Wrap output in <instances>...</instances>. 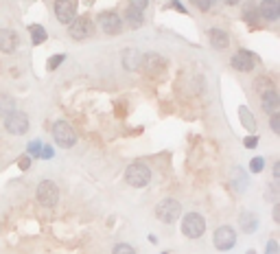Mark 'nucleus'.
Returning <instances> with one entry per match:
<instances>
[{
	"instance_id": "nucleus-1",
	"label": "nucleus",
	"mask_w": 280,
	"mask_h": 254,
	"mask_svg": "<svg viewBox=\"0 0 280 254\" xmlns=\"http://www.w3.org/2000/svg\"><path fill=\"white\" fill-rule=\"evenodd\" d=\"M125 182L134 189H142L151 182V169L145 162H131L125 171Z\"/></svg>"
},
{
	"instance_id": "nucleus-2",
	"label": "nucleus",
	"mask_w": 280,
	"mask_h": 254,
	"mask_svg": "<svg viewBox=\"0 0 280 254\" xmlns=\"http://www.w3.org/2000/svg\"><path fill=\"white\" fill-rule=\"evenodd\" d=\"M53 140L64 149H70V147L77 145V131L68 121H57L53 125Z\"/></svg>"
},
{
	"instance_id": "nucleus-3",
	"label": "nucleus",
	"mask_w": 280,
	"mask_h": 254,
	"mask_svg": "<svg viewBox=\"0 0 280 254\" xmlns=\"http://www.w3.org/2000/svg\"><path fill=\"white\" fill-rule=\"evenodd\" d=\"M180 215H182V204L177 200H173V197H166L156 206V217L162 223H175V219H180Z\"/></svg>"
},
{
	"instance_id": "nucleus-4",
	"label": "nucleus",
	"mask_w": 280,
	"mask_h": 254,
	"mask_svg": "<svg viewBox=\"0 0 280 254\" xmlns=\"http://www.w3.org/2000/svg\"><path fill=\"white\" fill-rule=\"evenodd\" d=\"M182 232L188 239H200L203 232H206V221L200 212H188V215L182 217Z\"/></svg>"
},
{
	"instance_id": "nucleus-5",
	"label": "nucleus",
	"mask_w": 280,
	"mask_h": 254,
	"mask_svg": "<svg viewBox=\"0 0 280 254\" xmlns=\"http://www.w3.org/2000/svg\"><path fill=\"white\" fill-rule=\"evenodd\" d=\"M4 129L13 136H24L29 131V116L20 110H13L11 114L4 116Z\"/></svg>"
},
{
	"instance_id": "nucleus-6",
	"label": "nucleus",
	"mask_w": 280,
	"mask_h": 254,
	"mask_svg": "<svg viewBox=\"0 0 280 254\" xmlns=\"http://www.w3.org/2000/svg\"><path fill=\"white\" fill-rule=\"evenodd\" d=\"M38 202L44 208H53L59 202V189L53 180H42L38 186Z\"/></svg>"
},
{
	"instance_id": "nucleus-7",
	"label": "nucleus",
	"mask_w": 280,
	"mask_h": 254,
	"mask_svg": "<svg viewBox=\"0 0 280 254\" xmlns=\"http://www.w3.org/2000/svg\"><path fill=\"white\" fill-rule=\"evenodd\" d=\"M68 31H70V38L73 40H88V38H92V33H94V22L90 20L88 16H79V18H75L73 22L68 24Z\"/></svg>"
},
{
	"instance_id": "nucleus-8",
	"label": "nucleus",
	"mask_w": 280,
	"mask_h": 254,
	"mask_svg": "<svg viewBox=\"0 0 280 254\" xmlns=\"http://www.w3.org/2000/svg\"><path fill=\"white\" fill-rule=\"evenodd\" d=\"M237 243V232L232 226H219L215 232V248L219 252H228Z\"/></svg>"
},
{
	"instance_id": "nucleus-9",
	"label": "nucleus",
	"mask_w": 280,
	"mask_h": 254,
	"mask_svg": "<svg viewBox=\"0 0 280 254\" xmlns=\"http://www.w3.org/2000/svg\"><path fill=\"white\" fill-rule=\"evenodd\" d=\"M99 27L108 35H119L123 31V20L116 11H103L99 13Z\"/></svg>"
},
{
	"instance_id": "nucleus-10",
	"label": "nucleus",
	"mask_w": 280,
	"mask_h": 254,
	"mask_svg": "<svg viewBox=\"0 0 280 254\" xmlns=\"http://www.w3.org/2000/svg\"><path fill=\"white\" fill-rule=\"evenodd\" d=\"M55 16H57L59 22L68 27L77 18V2L75 0H57L55 2Z\"/></svg>"
},
{
	"instance_id": "nucleus-11",
	"label": "nucleus",
	"mask_w": 280,
	"mask_h": 254,
	"mask_svg": "<svg viewBox=\"0 0 280 254\" xmlns=\"http://www.w3.org/2000/svg\"><path fill=\"white\" fill-rule=\"evenodd\" d=\"M256 66V55L249 53V50H239L232 57V68H237L239 73H249Z\"/></svg>"
},
{
	"instance_id": "nucleus-12",
	"label": "nucleus",
	"mask_w": 280,
	"mask_h": 254,
	"mask_svg": "<svg viewBox=\"0 0 280 254\" xmlns=\"http://www.w3.org/2000/svg\"><path fill=\"white\" fill-rule=\"evenodd\" d=\"M256 9H258V16L269 20V22H274V20L280 18V2L278 0H263Z\"/></svg>"
},
{
	"instance_id": "nucleus-13",
	"label": "nucleus",
	"mask_w": 280,
	"mask_h": 254,
	"mask_svg": "<svg viewBox=\"0 0 280 254\" xmlns=\"http://www.w3.org/2000/svg\"><path fill=\"white\" fill-rule=\"evenodd\" d=\"M140 64H142V68H145L149 75H162V73H164V59H162L160 55H156V53L145 55Z\"/></svg>"
},
{
	"instance_id": "nucleus-14",
	"label": "nucleus",
	"mask_w": 280,
	"mask_h": 254,
	"mask_svg": "<svg viewBox=\"0 0 280 254\" xmlns=\"http://www.w3.org/2000/svg\"><path fill=\"white\" fill-rule=\"evenodd\" d=\"M261 105H263V110L267 112V114H276V112L280 110L278 90L272 88V90H267V92H263V94H261Z\"/></svg>"
},
{
	"instance_id": "nucleus-15",
	"label": "nucleus",
	"mask_w": 280,
	"mask_h": 254,
	"mask_svg": "<svg viewBox=\"0 0 280 254\" xmlns=\"http://www.w3.org/2000/svg\"><path fill=\"white\" fill-rule=\"evenodd\" d=\"M208 42H210L212 48L226 50L228 46H230V35H228L226 31H221V29H210V31H208Z\"/></svg>"
},
{
	"instance_id": "nucleus-16",
	"label": "nucleus",
	"mask_w": 280,
	"mask_h": 254,
	"mask_svg": "<svg viewBox=\"0 0 280 254\" xmlns=\"http://www.w3.org/2000/svg\"><path fill=\"white\" fill-rule=\"evenodd\" d=\"M18 46V35L11 29H0V50L2 53H13Z\"/></svg>"
},
{
	"instance_id": "nucleus-17",
	"label": "nucleus",
	"mask_w": 280,
	"mask_h": 254,
	"mask_svg": "<svg viewBox=\"0 0 280 254\" xmlns=\"http://www.w3.org/2000/svg\"><path fill=\"white\" fill-rule=\"evenodd\" d=\"M120 57H123V66H125L127 70H131V73L140 68V62H142L140 50H136V48H125Z\"/></svg>"
},
{
	"instance_id": "nucleus-18",
	"label": "nucleus",
	"mask_w": 280,
	"mask_h": 254,
	"mask_svg": "<svg viewBox=\"0 0 280 254\" xmlns=\"http://www.w3.org/2000/svg\"><path fill=\"white\" fill-rule=\"evenodd\" d=\"M123 20V24H127L129 29H140L142 24H145V18H142V11H138V9H134V7H129L125 11V16L120 18Z\"/></svg>"
},
{
	"instance_id": "nucleus-19",
	"label": "nucleus",
	"mask_w": 280,
	"mask_h": 254,
	"mask_svg": "<svg viewBox=\"0 0 280 254\" xmlns=\"http://www.w3.org/2000/svg\"><path fill=\"white\" fill-rule=\"evenodd\" d=\"M16 110V99L4 92H0V116H7Z\"/></svg>"
},
{
	"instance_id": "nucleus-20",
	"label": "nucleus",
	"mask_w": 280,
	"mask_h": 254,
	"mask_svg": "<svg viewBox=\"0 0 280 254\" xmlns=\"http://www.w3.org/2000/svg\"><path fill=\"white\" fill-rule=\"evenodd\" d=\"M29 33H31V42L38 46V44H42V42H46V31H44V27H40V24H31L29 27Z\"/></svg>"
},
{
	"instance_id": "nucleus-21",
	"label": "nucleus",
	"mask_w": 280,
	"mask_h": 254,
	"mask_svg": "<svg viewBox=\"0 0 280 254\" xmlns=\"http://www.w3.org/2000/svg\"><path fill=\"white\" fill-rule=\"evenodd\" d=\"M272 88H276V85H274V81L269 77H258L256 81H254V90H256L258 94L267 92V90H272Z\"/></svg>"
},
{
	"instance_id": "nucleus-22",
	"label": "nucleus",
	"mask_w": 280,
	"mask_h": 254,
	"mask_svg": "<svg viewBox=\"0 0 280 254\" xmlns=\"http://www.w3.org/2000/svg\"><path fill=\"white\" fill-rule=\"evenodd\" d=\"M241 228L245 232H254V228H256V217H254L252 212H243L241 215Z\"/></svg>"
},
{
	"instance_id": "nucleus-23",
	"label": "nucleus",
	"mask_w": 280,
	"mask_h": 254,
	"mask_svg": "<svg viewBox=\"0 0 280 254\" xmlns=\"http://www.w3.org/2000/svg\"><path fill=\"white\" fill-rule=\"evenodd\" d=\"M239 116H241V123L245 125L249 131L256 129V121H254V116L249 114V110H247V108H241V112H239Z\"/></svg>"
},
{
	"instance_id": "nucleus-24",
	"label": "nucleus",
	"mask_w": 280,
	"mask_h": 254,
	"mask_svg": "<svg viewBox=\"0 0 280 254\" xmlns=\"http://www.w3.org/2000/svg\"><path fill=\"white\" fill-rule=\"evenodd\" d=\"M243 20H245V22H256L258 20V9L254 7V4H247L245 11H243Z\"/></svg>"
},
{
	"instance_id": "nucleus-25",
	"label": "nucleus",
	"mask_w": 280,
	"mask_h": 254,
	"mask_svg": "<svg viewBox=\"0 0 280 254\" xmlns=\"http://www.w3.org/2000/svg\"><path fill=\"white\" fill-rule=\"evenodd\" d=\"M191 4H195L200 11H210L212 4H215V0H191Z\"/></svg>"
},
{
	"instance_id": "nucleus-26",
	"label": "nucleus",
	"mask_w": 280,
	"mask_h": 254,
	"mask_svg": "<svg viewBox=\"0 0 280 254\" xmlns=\"http://www.w3.org/2000/svg\"><path fill=\"white\" fill-rule=\"evenodd\" d=\"M112 254H136V250L129 246V243H119V246H114Z\"/></svg>"
},
{
	"instance_id": "nucleus-27",
	"label": "nucleus",
	"mask_w": 280,
	"mask_h": 254,
	"mask_svg": "<svg viewBox=\"0 0 280 254\" xmlns=\"http://www.w3.org/2000/svg\"><path fill=\"white\" fill-rule=\"evenodd\" d=\"M269 127H272L274 134H280V112H276V114H269Z\"/></svg>"
},
{
	"instance_id": "nucleus-28",
	"label": "nucleus",
	"mask_w": 280,
	"mask_h": 254,
	"mask_svg": "<svg viewBox=\"0 0 280 254\" xmlns=\"http://www.w3.org/2000/svg\"><path fill=\"white\" fill-rule=\"evenodd\" d=\"M249 169H252V173H261L265 169V158H254L252 165H249Z\"/></svg>"
},
{
	"instance_id": "nucleus-29",
	"label": "nucleus",
	"mask_w": 280,
	"mask_h": 254,
	"mask_svg": "<svg viewBox=\"0 0 280 254\" xmlns=\"http://www.w3.org/2000/svg\"><path fill=\"white\" fill-rule=\"evenodd\" d=\"M147 4H149V0H129V7L138 9V11H145Z\"/></svg>"
},
{
	"instance_id": "nucleus-30",
	"label": "nucleus",
	"mask_w": 280,
	"mask_h": 254,
	"mask_svg": "<svg viewBox=\"0 0 280 254\" xmlns=\"http://www.w3.org/2000/svg\"><path fill=\"white\" fill-rule=\"evenodd\" d=\"M40 149H42V143H40V140H33V143H29V154H31V156H38Z\"/></svg>"
},
{
	"instance_id": "nucleus-31",
	"label": "nucleus",
	"mask_w": 280,
	"mask_h": 254,
	"mask_svg": "<svg viewBox=\"0 0 280 254\" xmlns=\"http://www.w3.org/2000/svg\"><path fill=\"white\" fill-rule=\"evenodd\" d=\"M243 145H245L247 149H254V147L258 145V138H256V136H247V138L243 140Z\"/></svg>"
},
{
	"instance_id": "nucleus-32",
	"label": "nucleus",
	"mask_w": 280,
	"mask_h": 254,
	"mask_svg": "<svg viewBox=\"0 0 280 254\" xmlns=\"http://www.w3.org/2000/svg\"><path fill=\"white\" fill-rule=\"evenodd\" d=\"M64 62V55H55V59H50L48 62V70H53V68H57L59 64Z\"/></svg>"
},
{
	"instance_id": "nucleus-33",
	"label": "nucleus",
	"mask_w": 280,
	"mask_h": 254,
	"mask_svg": "<svg viewBox=\"0 0 280 254\" xmlns=\"http://www.w3.org/2000/svg\"><path fill=\"white\" fill-rule=\"evenodd\" d=\"M267 254H278V243L276 241H269L267 243Z\"/></svg>"
},
{
	"instance_id": "nucleus-34",
	"label": "nucleus",
	"mask_w": 280,
	"mask_h": 254,
	"mask_svg": "<svg viewBox=\"0 0 280 254\" xmlns=\"http://www.w3.org/2000/svg\"><path fill=\"white\" fill-rule=\"evenodd\" d=\"M274 180H276V182L280 180V160L274 165Z\"/></svg>"
},
{
	"instance_id": "nucleus-35",
	"label": "nucleus",
	"mask_w": 280,
	"mask_h": 254,
	"mask_svg": "<svg viewBox=\"0 0 280 254\" xmlns=\"http://www.w3.org/2000/svg\"><path fill=\"white\" fill-rule=\"evenodd\" d=\"M20 169H29V156H22V158H20Z\"/></svg>"
},
{
	"instance_id": "nucleus-36",
	"label": "nucleus",
	"mask_w": 280,
	"mask_h": 254,
	"mask_svg": "<svg viewBox=\"0 0 280 254\" xmlns=\"http://www.w3.org/2000/svg\"><path fill=\"white\" fill-rule=\"evenodd\" d=\"M171 4H173V7H177V9H180L182 13H186V9H184V7H182V4H180V0H171Z\"/></svg>"
},
{
	"instance_id": "nucleus-37",
	"label": "nucleus",
	"mask_w": 280,
	"mask_h": 254,
	"mask_svg": "<svg viewBox=\"0 0 280 254\" xmlns=\"http://www.w3.org/2000/svg\"><path fill=\"white\" fill-rule=\"evenodd\" d=\"M274 219H276V221H280V206H278V204L274 206Z\"/></svg>"
},
{
	"instance_id": "nucleus-38",
	"label": "nucleus",
	"mask_w": 280,
	"mask_h": 254,
	"mask_svg": "<svg viewBox=\"0 0 280 254\" xmlns=\"http://www.w3.org/2000/svg\"><path fill=\"white\" fill-rule=\"evenodd\" d=\"M223 4H228V7H234V4H239L241 2V0H221Z\"/></svg>"
},
{
	"instance_id": "nucleus-39",
	"label": "nucleus",
	"mask_w": 280,
	"mask_h": 254,
	"mask_svg": "<svg viewBox=\"0 0 280 254\" xmlns=\"http://www.w3.org/2000/svg\"><path fill=\"white\" fill-rule=\"evenodd\" d=\"M247 254H254V252H247Z\"/></svg>"
},
{
	"instance_id": "nucleus-40",
	"label": "nucleus",
	"mask_w": 280,
	"mask_h": 254,
	"mask_svg": "<svg viewBox=\"0 0 280 254\" xmlns=\"http://www.w3.org/2000/svg\"><path fill=\"white\" fill-rule=\"evenodd\" d=\"M162 254H166V252H162Z\"/></svg>"
}]
</instances>
